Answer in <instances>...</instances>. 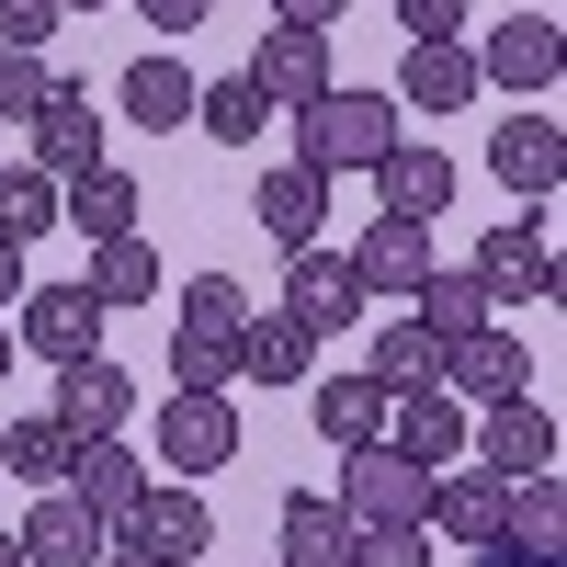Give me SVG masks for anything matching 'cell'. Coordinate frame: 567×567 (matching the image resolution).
<instances>
[{"instance_id":"6da1fadb","label":"cell","mask_w":567,"mask_h":567,"mask_svg":"<svg viewBox=\"0 0 567 567\" xmlns=\"http://www.w3.org/2000/svg\"><path fill=\"white\" fill-rule=\"evenodd\" d=\"M398 136H409V125H398V91H341V80H329L318 103L296 114V171H318V182L374 171Z\"/></svg>"},{"instance_id":"7a4b0ae2","label":"cell","mask_w":567,"mask_h":567,"mask_svg":"<svg viewBox=\"0 0 567 567\" xmlns=\"http://www.w3.org/2000/svg\"><path fill=\"white\" fill-rule=\"evenodd\" d=\"M341 523L352 534H432V465H409L398 443L341 454Z\"/></svg>"},{"instance_id":"3957f363","label":"cell","mask_w":567,"mask_h":567,"mask_svg":"<svg viewBox=\"0 0 567 567\" xmlns=\"http://www.w3.org/2000/svg\"><path fill=\"white\" fill-rule=\"evenodd\" d=\"M465 284L488 296V318H499V307H523V296H556V239H545V205L499 216L488 239H477V261H465Z\"/></svg>"},{"instance_id":"277c9868","label":"cell","mask_w":567,"mask_h":567,"mask_svg":"<svg viewBox=\"0 0 567 567\" xmlns=\"http://www.w3.org/2000/svg\"><path fill=\"white\" fill-rule=\"evenodd\" d=\"M239 454V398L227 386H171L159 398V477H216Z\"/></svg>"},{"instance_id":"5b68a950","label":"cell","mask_w":567,"mask_h":567,"mask_svg":"<svg viewBox=\"0 0 567 567\" xmlns=\"http://www.w3.org/2000/svg\"><path fill=\"white\" fill-rule=\"evenodd\" d=\"M465 58H477V91L534 103V91H556V69H567V34H556V12H511V23H488V45H465Z\"/></svg>"},{"instance_id":"8992f818","label":"cell","mask_w":567,"mask_h":567,"mask_svg":"<svg viewBox=\"0 0 567 567\" xmlns=\"http://www.w3.org/2000/svg\"><path fill=\"white\" fill-rule=\"evenodd\" d=\"M58 488H69V499H80L103 534H125V523H136V499L159 488V465L114 432V443H69V477H58Z\"/></svg>"},{"instance_id":"52a82bcc","label":"cell","mask_w":567,"mask_h":567,"mask_svg":"<svg viewBox=\"0 0 567 567\" xmlns=\"http://www.w3.org/2000/svg\"><path fill=\"white\" fill-rule=\"evenodd\" d=\"M45 420H58L69 443H114L125 420H136V374H125L114 352H80V363H58V398H45Z\"/></svg>"},{"instance_id":"ba28073f","label":"cell","mask_w":567,"mask_h":567,"mask_svg":"<svg viewBox=\"0 0 567 567\" xmlns=\"http://www.w3.org/2000/svg\"><path fill=\"white\" fill-rule=\"evenodd\" d=\"M12 352H45V363L103 352V296H91V284H23V307H12Z\"/></svg>"},{"instance_id":"9c48e42d","label":"cell","mask_w":567,"mask_h":567,"mask_svg":"<svg viewBox=\"0 0 567 567\" xmlns=\"http://www.w3.org/2000/svg\"><path fill=\"white\" fill-rule=\"evenodd\" d=\"M488 171H499L511 205H556V182H567V125H556V114H499V125H488Z\"/></svg>"},{"instance_id":"30bf717a","label":"cell","mask_w":567,"mask_h":567,"mask_svg":"<svg viewBox=\"0 0 567 567\" xmlns=\"http://www.w3.org/2000/svg\"><path fill=\"white\" fill-rule=\"evenodd\" d=\"M465 454H477L488 477H511V488H523V477H556V420H545L534 398H499V409L465 420Z\"/></svg>"},{"instance_id":"8fae6325","label":"cell","mask_w":567,"mask_h":567,"mask_svg":"<svg viewBox=\"0 0 567 567\" xmlns=\"http://www.w3.org/2000/svg\"><path fill=\"white\" fill-rule=\"evenodd\" d=\"M23 136H34V171H45V182L103 171V103H91L80 80H58V91H45V103L23 114Z\"/></svg>"},{"instance_id":"7c38bea8","label":"cell","mask_w":567,"mask_h":567,"mask_svg":"<svg viewBox=\"0 0 567 567\" xmlns=\"http://www.w3.org/2000/svg\"><path fill=\"white\" fill-rule=\"evenodd\" d=\"M284 318L307 341H341L363 318V284H352V250H284Z\"/></svg>"},{"instance_id":"4fadbf2b","label":"cell","mask_w":567,"mask_h":567,"mask_svg":"<svg viewBox=\"0 0 567 567\" xmlns=\"http://www.w3.org/2000/svg\"><path fill=\"white\" fill-rule=\"evenodd\" d=\"M443 398H465V409H499V398H534V363H523V341L488 318V329H465V341H443Z\"/></svg>"},{"instance_id":"5bb4252c","label":"cell","mask_w":567,"mask_h":567,"mask_svg":"<svg viewBox=\"0 0 567 567\" xmlns=\"http://www.w3.org/2000/svg\"><path fill=\"white\" fill-rule=\"evenodd\" d=\"M114 545H136V556H159V567H194V556L216 545V511H205V488H182V477H159L148 499H136V523H125Z\"/></svg>"},{"instance_id":"9a60e30c","label":"cell","mask_w":567,"mask_h":567,"mask_svg":"<svg viewBox=\"0 0 567 567\" xmlns=\"http://www.w3.org/2000/svg\"><path fill=\"white\" fill-rule=\"evenodd\" d=\"M250 80H261V103H272V114H307L318 91H329V34H307V23H261Z\"/></svg>"},{"instance_id":"2e32d148","label":"cell","mask_w":567,"mask_h":567,"mask_svg":"<svg viewBox=\"0 0 567 567\" xmlns=\"http://www.w3.org/2000/svg\"><path fill=\"white\" fill-rule=\"evenodd\" d=\"M12 545H23V567H103V523H91V511L69 499V488H34V511L12 523Z\"/></svg>"},{"instance_id":"e0dca14e","label":"cell","mask_w":567,"mask_h":567,"mask_svg":"<svg viewBox=\"0 0 567 567\" xmlns=\"http://www.w3.org/2000/svg\"><path fill=\"white\" fill-rule=\"evenodd\" d=\"M465 420H477L465 398H443V386H409V398H386V443H398L409 465H432V477H443V465L465 454Z\"/></svg>"},{"instance_id":"ac0fdd59","label":"cell","mask_w":567,"mask_h":567,"mask_svg":"<svg viewBox=\"0 0 567 567\" xmlns=\"http://www.w3.org/2000/svg\"><path fill=\"white\" fill-rule=\"evenodd\" d=\"M307 420L329 454H363V443H386V386L374 374H307Z\"/></svg>"},{"instance_id":"d6986e66","label":"cell","mask_w":567,"mask_h":567,"mask_svg":"<svg viewBox=\"0 0 567 567\" xmlns=\"http://www.w3.org/2000/svg\"><path fill=\"white\" fill-rule=\"evenodd\" d=\"M194 69L171 58V45H148V58H125V80H114V103H125V125H148V136H171V125H194Z\"/></svg>"},{"instance_id":"ffe728a7","label":"cell","mask_w":567,"mask_h":567,"mask_svg":"<svg viewBox=\"0 0 567 567\" xmlns=\"http://www.w3.org/2000/svg\"><path fill=\"white\" fill-rule=\"evenodd\" d=\"M374 194H386L374 216H409V227H432V216L454 205V159H443V148H420V136H398V148L374 159Z\"/></svg>"},{"instance_id":"44dd1931","label":"cell","mask_w":567,"mask_h":567,"mask_svg":"<svg viewBox=\"0 0 567 567\" xmlns=\"http://www.w3.org/2000/svg\"><path fill=\"white\" fill-rule=\"evenodd\" d=\"M432 534H454L465 556L511 534V477H488V465H465V477H432Z\"/></svg>"},{"instance_id":"7402d4cb","label":"cell","mask_w":567,"mask_h":567,"mask_svg":"<svg viewBox=\"0 0 567 567\" xmlns=\"http://www.w3.org/2000/svg\"><path fill=\"white\" fill-rule=\"evenodd\" d=\"M420 272H432V227L374 216L363 239H352V284H363V296H420Z\"/></svg>"},{"instance_id":"603a6c76","label":"cell","mask_w":567,"mask_h":567,"mask_svg":"<svg viewBox=\"0 0 567 567\" xmlns=\"http://www.w3.org/2000/svg\"><path fill=\"white\" fill-rule=\"evenodd\" d=\"M136 205H148V194H136L114 159H103V171H80V182H58V227H80L91 250H103V239H136Z\"/></svg>"},{"instance_id":"cb8c5ba5","label":"cell","mask_w":567,"mask_h":567,"mask_svg":"<svg viewBox=\"0 0 567 567\" xmlns=\"http://www.w3.org/2000/svg\"><path fill=\"white\" fill-rule=\"evenodd\" d=\"M477 103V58L465 45H409L398 58V114H465Z\"/></svg>"},{"instance_id":"d4e9b609","label":"cell","mask_w":567,"mask_h":567,"mask_svg":"<svg viewBox=\"0 0 567 567\" xmlns=\"http://www.w3.org/2000/svg\"><path fill=\"white\" fill-rule=\"evenodd\" d=\"M250 216L272 227L284 250H318V227H329V182L284 159V171H261V194H250Z\"/></svg>"},{"instance_id":"484cf974","label":"cell","mask_w":567,"mask_h":567,"mask_svg":"<svg viewBox=\"0 0 567 567\" xmlns=\"http://www.w3.org/2000/svg\"><path fill=\"white\" fill-rule=\"evenodd\" d=\"M239 374H250V386H307V374H318V341H307L284 307H250V329H239Z\"/></svg>"},{"instance_id":"4316f807","label":"cell","mask_w":567,"mask_h":567,"mask_svg":"<svg viewBox=\"0 0 567 567\" xmlns=\"http://www.w3.org/2000/svg\"><path fill=\"white\" fill-rule=\"evenodd\" d=\"M272 567H352V523H341V499L329 488H296L284 499V556Z\"/></svg>"},{"instance_id":"83f0119b","label":"cell","mask_w":567,"mask_h":567,"mask_svg":"<svg viewBox=\"0 0 567 567\" xmlns=\"http://www.w3.org/2000/svg\"><path fill=\"white\" fill-rule=\"evenodd\" d=\"M363 374H374L386 398H409V386H443V341H432L420 318H386V329H374V352H363Z\"/></svg>"},{"instance_id":"f1b7e54d","label":"cell","mask_w":567,"mask_h":567,"mask_svg":"<svg viewBox=\"0 0 567 567\" xmlns=\"http://www.w3.org/2000/svg\"><path fill=\"white\" fill-rule=\"evenodd\" d=\"M194 125L216 136V148H250V136L272 125V103H261V80H250V69H227V80L194 91Z\"/></svg>"},{"instance_id":"f546056e","label":"cell","mask_w":567,"mask_h":567,"mask_svg":"<svg viewBox=\"0 0 567 567\" xmlns=\"http://www.w3.org/2000/svg\"><path fill=\"white\" fill-rule=\"evenodd\" d=\"M80 284L103 296V318H114V307H159V250H148V239H103Z\"/></svg>"},{"instance_id":"4dcf8cb0","label":"cell","mask_w":567,"mask_h":567,"mask_svg":"<svg viewBox=\"0 0 567 567\" xmlns=\"http://www.w3.org/2000/svg\"><path fill=\"white\" fill-rule=\"evenodd\" d=\"M45 227H58V182H45L34 159H0V239H12V250H34Z\"/></svg>"},{"instance_id":"1f68e13d","label":"cell","mask_w":567,"mask_h":567,"mask_svg":"<svg viewBox=\"0 0 567 567\" xmlns=\"http://www.w3.org/2000/svg\"><path fill=\"white\" fill-rule=\"evenodd\" d=\"M171 329H194V341H239V329H250V296H239L227 272H194V284L171 296Z\"/></svg>"},{"instance_id":"d6a6232c","label":"cell","mask_w":567,"mask_h":567,"mask_svg":"<svg viewBox=\"0 0 567 567\" xmlns=\"http://www.w3.org/2000/svg\"><path fill=\"white\" fill-rule=\"evenodd\" d=\"M409 318L420 329H432V341H465V329H488V296H477V284H465V272H420V296H409Z\"/></svg>"},{"instance_id":"836d02e7","label":"cell","mask_w":567,"mask_h":567,"mask_svg":"<svg viewBox=\"0 0 567 567\" xmlns=\"http://www.w3.org/2000/svg\"><path fill=\"white\" fill-rule=\"evenodd\" d=\"M0 465H12L23 488H58L69 477V432L58 420H12V432H0Z\"/></svg>"},{"instance_id":"e575fe53","label":"cell","mask_w":567,"mask_h":567,"mask_svg":"<svg viewBox=\"0 0 567 567\" xmlns=\"http://www.w3.org/2000/svg\"><path fill=\"white\" fill-rule=\"evenodd\" d=\"M556 534H567L556 477H523V488H511V545H523V556H556Z\"/></svg>"},{"instance_id":"d590c367","label":"cell","mask_w":567,"mask_h":567,"mask_svg":"<svg viewBox=\"0 0 567 567\" xmlns=\"http://www.w3.org/2000/svg\"><path fill=\"white\" fill-rule=\"evenodd\" d=\"M171 386H239V341H194V329H171Z\"/></svg>"},{"instance_id":"8d00e7d4","label":"cell","mask_w":567,"mask_h":567,"mask_svg":"<svg viewBox=\"0 0 567 567\" xmlns=\"http://www.w3.org/2000/svg\"><path fill=\"white\" fill-rule=\"evenodd\" d=\"M45 91H58V69H45V58H23V45H0V114H34Z\"/></svg>"},{"instance_id":"74e56055","label":"cell","mask_w":567,"mask_h":567,"mask_svg":"<svg viewBox=\"0 0 567 567\" xmlns=\"http://www.w3.org/2000/svg\"><path fill=\"white\" fill-rule=\"evenodd\" d=\"M69 12L58 0H0V45H23V58H45V34H58Z\"/></svg>"},{"instance_id":"f35d334b","label":"cell","mask_w":567,"mask_h":567,"mask_svg":"<svg viewBox=\"0 0 567 567\" xmlns=\"http://www.w3.org/2000/svg\"><path fill=\"white\" fill-rule=\"evenodd\" d=\"M409 45H465V0H398Z\"/></svg>"},{"instance_id":"ab89813d","label":"cell","mask_w":567,"mask_h":567,"mask_svg":"<svg viewBox=\"0 0 567 567\" xmlns=\"http://www.w3.org/2000/svg\"><path fill=\"white\" fill-rule=\"evenodd\" d=\"M352 567H432V534H352Z\"/></svg>"},{"instance_id":"60d3db41","label":"cell","mask_w":567,"mask_h":567,"mask_svg":"<svg viewBox=\"0 0 567 567\" xmlns=\"http://www.w3.org/2000/svg\"><path fill=\"white\" fill-rule=\"evenodd\" d=\"M136 23H159V45H171V34H194V23H216V0H136Z\"/></svg>"},{"instance_id":"b9f144b4","label":"cell","mask_w":567,"mask_h":567,"mask_svg":"<svg viewBox=\"0 0 567 567\" xmlns=\"http://www.w3.org/2000/svg\"><path fill=\"white\" fill-rule=\"evenodd\" d=\"M341 12H352V0H272V23H307V34H329Z\"/></svg>"},{"instance_id":"7bdbcfd3","label":"cell","mask_w":567,"mask_h":567,"mask_svg":"<svg viewBox=\"0 0 567 567\" xmlns=\"http://www.w3.org/2000/svg\"><path fill=\"white\" fill-rule=\"evenodd\" d=\"M477 567H556V556H523V545L499 534V545H477Z\"/></svg>"},{"instance_id":"ee69618b","label":"cell","mask_w":567,"mask_h":567,"mask_svg":"<svg viewBox=\"0 0 567 567\" xmlns=\"http://www.w3.org/2000/svg\"><path fill=\"white\" fill-rule=\"evenodd\" d=\"M0 307H23V250L0 239Z\"/></svg>"},{"instance_id":"f6af8a7d","label":"cell","mask_w":567,"mask_h":567,"mask_svg":"<svg viewBox=\"0 0 567 567\" xmlns=\"http://www.w3.org/2000/svg\"><path fill=\"white\" fill-rule=\"evenodd\" d=\"M103 567H159V556H136V545H103Z\"/></svg>"},{"instance_id":"bcb514c9","label":"cell","mask_w":567,"mask_h":567,"mask_svg":"<svg viewBox=\"0 0 567 567\" xmlns=\"http://www.w3.org/2000/svg\"><path fill=\"white\" fill-rule=\"evenodd\" d=\"M0 567H23V545H12V523H0Z\"/></svg>"},{"instance_id":"7dc6e473","label":"cell","mask_w":567,"mask_h":567,"mask_svg":"<svg viewBox=\"0 0 567 567\" xmlns=\"http://www.w3.org/2000/svg\"><path fill=\"white\" fill-rule=\"evenodd\" d=\"M0 374H12V318H0Z\"/></svg>"},{"instance_id":"c3c4849f","label":"cell","mask_w":567,"mask_h":567,"mask_svg":"<svg viewBox=\"0 0 567 567\" xmlns=\"http://www.w3.org/2000/svg\"><path fill=\"white\" fill-rule=\"evenodd\" d=\"M58 12H103V0H58Z\"/></svg>"}]
</instances>
